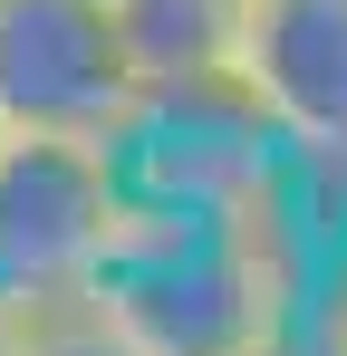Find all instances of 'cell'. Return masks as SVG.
<instances>
[{
	"instance_id": "obj_1",
	"label": "cell",
	"mask_w": 347,
	"mask_h": 356,
	"mask_svg": "<svg viewBox=\"0 0 347 356\" xmlns=\"http://www.w3.org/2000/svg\"><path fill=\"white\" fill-rule=\"evenodd\" d=\"M125 232V164L116 145L68 135H0V289L58 308L97 280Z\"/></svg>"
},
{
	"instance_id": "obj_2",
	"label": "cell",
	"mask_w": 347,
	"mask_h": 356,
	"mask_svg": "<svg viewBox=\"0 0 347 356\" xmlns=\"http://www.w3.org/2000/svg\"><path fill=\"white\" fill-rule=\"evenodd\" d=\"M145 106L107 0H0V135L116 145Z\"/></svg>"
},
{
	"instance_id": "obj_3",
	"label": "cell",
	"mask_w": 347,
	"mask_h": 356,
	"mask_svg": "<svg viewBox=\"0 0 347 356\" xmlns=\"http://www.w3.org/2000/svg\"><path fill=\"white\" fill-rule=\"evenodd\" d=\"M231 97L309 183L347 193V0H251Z\"/></svg>"
},
{
	"instance_id": "obj_4",
	"label": "cell",
	"mask_w": 347,
	"mask_h": 356,
	"mask_svg": "<svg viewBox=\"0 0 347 356\" xmlns=\"http://www.w3.org/2000/svg\"><path fill=\"white\" fill-rule=\"evenodd\" d=\"M125 67L145 97H213L241 67V29H251V0H107Z\"/></svg>"
},
{
	"instance_id": "obj_5",
	"label": "cell",
	"mask_w": 347,
	"mask_h": 356,
	"mask_svg": "<svg viewBox=\"0 0 347 356\" xmlns=\"http://www.w3.org/2000/svg\"><path fill=\"white\" fill-rule=\"evenodd\" d=\"M39 356H135V347L116 337L87 298H58V308H39Z\"/></svg>"
},
{
	"instance_id": "obj_6",
	"label": "cell",
	"mask_w": 347,
	"mask_h": 356,
	"mask_svg": "<svg viewBox=\"0 0 347 356\" xmlns=\"http://www.w3.org/2000/svg\"><path fill=\"white\" fill-rule=\"evenodd\" d=\"M251 356H347V327L328 318V308H299V318H289V327H270Z\"/></svg>"
},
{
	"instance_id": "obj_7",
	"label": "cell",
	"mask_w": 347,
	"mask_h": 356,
	"mask_svg": "<svg viewBox=\"0 0 347 356\" xmlns=\"http://www.w3.org/2000/svg\"><path fill=\"white\" fill-rule=\"evenodd\" d=\"M0 356H39V308L0 289Z\"/></svg>"
},
{
	"instance_id": "obj_8",
	"label": "cell",
	"mask_w": 347,
	"mask_h": 356,
	"mask_svg": "<svg viewBox=\"0 0 347 356\" xmlns=\"http://www.w3.org/2000/svg\"><path fill=\"white\" fill-rule=\"evenodd\" d=\"M328 318H338V327H347V270H338V289H328Z\"/></svg>"
}]
</instances>
